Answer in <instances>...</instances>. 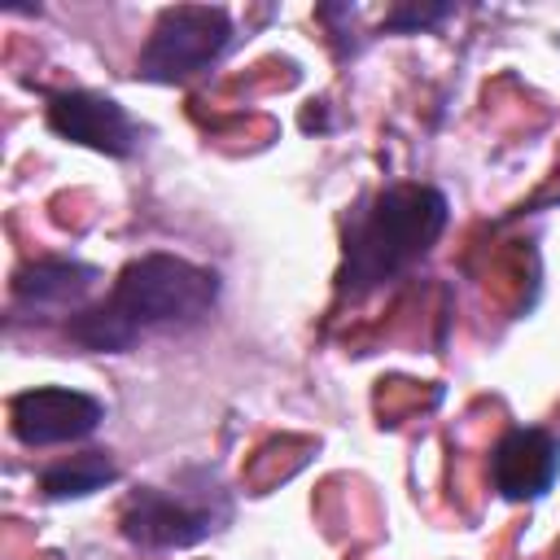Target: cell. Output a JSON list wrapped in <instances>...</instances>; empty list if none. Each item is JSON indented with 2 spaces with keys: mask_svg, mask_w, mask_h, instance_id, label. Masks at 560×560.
<instances>
[{
  "mask_svg": "<svg viewBox=\"0 0 560 560\" xmlns=\"http://www.w3.org/2000/svg\"><path fill=\"white\" fill-rule=\"evenodd\" d=\"M219 302V276L175 254L131 258L109 293L66 324V337L96 354H122L144 337L188 332Z\"/></svg>",
  "mask_w": 560,
  "mask_h": 560,
  "instance_id": "cell-1",
  "label": "cell"
},
{
  "mask_svg": "<svg viewBox=\"0 0 560 560\" xmlns=\"http://www.w3.org/2000/svg\"><path fill=\"white\" fill-rule=\"evenodd\" d=\"M451 206L429 184H389L354 201L346 214V245H341V271L337 293L346 302H359L376 293L381 284L411 271L446 232Z\"/></svg>",
  "mask_w": 560,
  "mask_h": 560,
  "instance_id": "cell-2",
  "label": "cell"
},
{
  "mask_svg": "<svg viewBox=\"0 0 560 560\" xmlns=\"http://www.w3.org/2000/svg\"><path fill=\"white\" fill-rule=\"evenodd\" d=\"M232 521V494L210 468H188L171 486H144L122 508V538L144 551H184Z\"/></svg>",
  "mask_w": 560,
  "mask_h": 560,
  "instance_id": "cell-3",
  "label": "cell"
},
{
  "mask_svg": "<svg viewBox=\"0 0 560 560\" xmlns=\"http://www.w3.org/2000/svg\"><path fill=\"white\" fill-rule=\"evenodd\" d=\"M232 44V18L219 4H175L162 9L144 48L140 79L149 83H188L206 74Z\"/></svg>",
  "mask_w": 560,
  "mask_h": 560,
  "instance_id": "cell-4",
  "label": "cell"
},
{
  "mask_svg": "<svg viewBox=\"0 0 560 560\" xmlns=\"http://www.w3.org/2000/svg\"><path fill=\"white\" fill-rule=\"evenodd\" d=\"M96 289H101V267H92L83 258H35V262L18 267V276H13L9 315H13V324H22V319L48 324L61 315L70 324L74 315H83L92 306Z\"/></svg>",
  "mask_w": 560,
  "mask_h": 560,
  "instance_id": "cell-5",
  "label": "cell"
},
{
  "mask_svg": "<svg viewBox=\"0 0 560 560\" xmlns=\"http://www.w3.org/2000/svg\"><path fill=\"white\" fill-rule=\"evenodd\" d=\"M105 420V402L83 394V389H66V385H39V389H22L9 402V424L13 438L26 446H61V442H83L88 433H96Z\"/></svg>",
  "mask_w": 560,
  "mask_h": 560,
  "instance_id": "cell-6",
  "label": "cell"
},
{
  "mask_svg": "<svg viewBox=\"0 0 560 560\" xmlns=\"http://www.w3.org/2000/svg\"><path fill=\"white\" fill-rule=\"evenodd\" d=\"M48 127L61 140H74L83 149L109 153V158H131L140 149V122L101 92H61L48 101Z\"/></svg>",
  "mask_w": 560,
  "mask_h": 560,
  "instance_id": "cell-7",
  "label": "cell"
},
{
  "mask_svg": "<svg viewBox=\"0 0 560 560\" xmlns=\"http://www.w3.org/2000/svg\"><path fill=\"white\" fill-rule=\"evenodd\" d=\"M490 477L512 503L542 499L560 477V442L547 429H512L490 455Z\"/></svg>",
  "mask_w": 560,
  "mask_h": 560,
  "instance_id": "cell-8",
  "label": "cell"
},
{
  "mask_svg": "<svg viewBox=\"0 0 560 560\" xmlns=\"http://www.w3.org/2000/svg\"><path fill=\"white\" fill-rule=\"evenodd\" d=\"M109 481H118V464L105 451H83L39 472V490L48 499H83L92 490H105Z\"/></svg>",
  "mask_w": 560,
  "mask_h": 560,
  "instance_id": "cell-9",
  "label": "cell"
},
{
  "mask_svg": "<svg viewBox=\"0 0 560 560\" xmlns=\"http://www.w3.org/2000/svg\"><path fill=\"white\" fill-rule=\"evenodd\" d=\"M455 9L451 4H433V9H424V4H402V9H394L389 18H385V31H424V26H438L442 18H451Z\"/></svg>",
  "mask_w": 560,
  "mask_h": 560,
  "instance_id": "cell-10",
  "label": "cell"
}]
</instances>
